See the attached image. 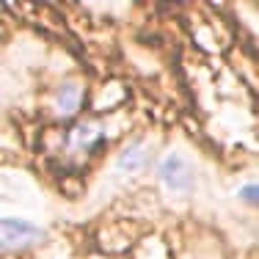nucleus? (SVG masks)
Here are the masks:
<instances>
[{
    "label": "nucleus",
    "mask_w": 259,
    "mask_h": 259,
    "mask_svg": "<svg viewBox=\"0 0 259 259\" xmlns=\"http://www.w3.org/2000/svg\"><path fill=\"white\" fill-rule=\"evenodd\" d=\"M45 240V232L30 221L0 218V251H22Z\"/></svg>",
    "instance_id": "f257e3e1"
},
{
    "label": "nucleus",
    "mask_w": 259,
    "mask_h": 259,
    "mask_svg": "<svg viewBox=\"0 0 259 259\" xmlns=\"http://www.w3.org/2000/svg\"><path fill=\"white\" fill-rule=\"evenodd\" d=\"M237 196L245 201V204H251V207H254V204H256V185H254V182H251V185H245V188L240 190Z\"/></svg>",
    "instance_id": "423d86ee"
},
{
    "label": "nucleus",
    "mask_w": 259,
    "mask_h": 259,
    "mask_svg": "<svg viewBox=\"0 0 259 259\" xmlns=\"http://www.w3.org/2000/svg\"><path fill=\"white\" fill-rule=\"evenodd\" d=\"M157 177H160V182L165 185V190H171V193H190L193 185H196L193 165H190L182 155H177V152H171V155L160 163Z\"/></svg>",
    "instance_id": "f03ea898"
},
{
    "label": "nucleus",
    "mask_w": 259,
    "mask_h": 259,
    "mask_svg": "<svg viewBox=\"0 0 259 259\" xmlns=\"http://www.w3.org/2000/svg\"><path fill=\"white\" fill-rule=\"evenodd\" d=\"M100 141H102V135L91 124H80V127L72 130V135H69V144L75 146V149H85V146H94V144H100Z\"/></svg>",
    "instance_id": "39448f33"
},
{
    "label": "nucleus",
    "mask_w": 259,
    "mask_h": 259,
    "mask_svg": "<svg viewBox=\"0 0 259 259\" xmlns=\"http://www.w3.org/2000/svg\"><path fill=\"white\" fill-rule=\"evenodd\" d=\"M146 163H149V152L144 149V144H133L119 155L116 165H119L121 174H138V171L146 168Z\"/></svg>",
    "instance_id": "20e7f679"
},
{
    "label": "nucleus",
    "mask_w": 259,
    "mask_h": 259,
    "mask_svg": "<svg viewBox=\"0 0 259 259\" xmlns=\"http://www.w3.org/2000/svg\"><path fill=\"white\" fill-rule=\"evenodd\" d=\"M80 102H83V89L77 83H64L55 94V110L61 116H75L80 110Z\"/></svg>",
    "instance_id": "7ed1b4c3"
}]
</instances>
